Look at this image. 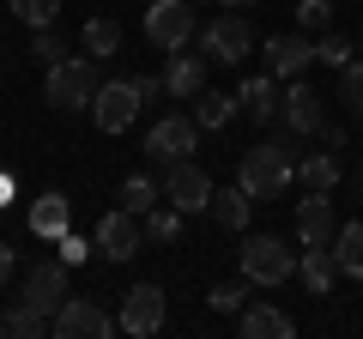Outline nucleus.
I'll list each match as a JSON object with an SVG mask.
<instances>
[{
    "instance_id": "obj_8",
    "label": "nucleus",
    "mask_w": 363,
    "mask_h": 339,
    "mask_svg": "<svg viewBox=\"0 0 363 339\" xmlns=\"http://www.w3.org/2000/svg\"><path fill=\"white\" fill-rule=\"evenodd\" d=\"M194 145H200L194 116H157L145 133V157H157V164H182V157H194Z\"/></svg>"
},
{
    "instance_id": "obj_15",
    "label": "nucleus",
    "mask_w": 363,
    "mask_h": 339,
    "mask_svg": "<svg viewBox=\"0 0 363 339\" xmlns=\"http://www.w3.org/2000/svg\"><path fill=\"white\" fill-rule=\"evenodd\" d=\"M297 236H303V243H321V248H333V236H339L333 200L315 194V188H309V200H297Z\"/></svg>"
},
{
    "instance_id": "obj_4",
    "label": "nucleus",
    "mask_w": 363,
    "mask_h": 339,
    "mask_svg": "<svg viewBox=\"0 0 363 339\" xmlns=\"http://www.w3.org/2000/svg\"><path fill=\"white\" fill-rule=\"evenodd\" d=\"M145 37H152V49H164V55L188 49V43L200 37L194 6H188V0H152V6H145Z\"/></svg>"
},
{
    "instance_id": "obj_9",
    "label": "nucleus",
    "mask_w": 363,
    "mask_h": 339,
    "mask_svg": "<svg viewBox=\"0 0 363 339\" xmlns=\"http://www.w3.org/2000/svg\"><path fill=\"white\" fill-rule=\"evenodd\" d=\"M91 243H97V255H104L109 267H121V261H133V255H140L145 230H140V218H133L128 206H116V212H104V218H97V236H91Z\"/></svg>"
},
{
    "instance_id": "obj_1",
    "label": "nucleus",
    "mask_w": 363,
    "mask_h": 339,
    "mask_svg": "<svg viewBox=\"0 0 363 339\" xmlns=\"http://www.w3.org/2000/svg\"><path fill=\"white\" fill-rule=\"evenodd\" d=\"M297 133H279V140H260L242 152L236 164V182L248 188V200H279L291 182H297Z\"/></svg>"
},
{
    "instance_id": "obj_2",
    "label": "nucleus",
    "mask_w": 363,
    "mask_h": 339,
    "mask_svg": "<svg viewBox=\"0 0 363 339\" xmlns=\"http://www.w3.org/2000/svg\"><path fill=\"white\" fill-rule=\"evenodd\" d=\"M43 97H49L61 116L91 109V97H97V61H91V55H61V61L49 67V79H43Z\"/></svg>"
},
{
    "instance_id": "obj_38",
    "label": "nucleus",
    "mask_w": 363,
    "mask_h": 339,
    "mask_svg": "<svg viewBox=\"0 0 363 339\" xmlns=\"http://www.w3.org/2000/svg\"><path fill=\"white\" fill-rule=\"evenodd\" d=\"M13 194H18V176H13V170H0V206H13Z\"/></svg>"
},
{
    "instance_id": "obj_29",
    "label": "nucleus",
    "mask_w": 363,
    "mask_h": 339,
    "mask_svg": "<svg viewBox=\"0 0 363 339\" xmlns=\"http://www.w3.org/2000/svg\"><path fill=\"white\" fill-rule=\"evenodd\" d=\"M248 297H255V285H248V279H230V285H212L206 291V309L212 315H242Z\"/></svg>"
},
{
    "instance_id": "obj_30",
    "label": "nucleus",
    "mask_w": 363,
    "mask_h": 339,
    "mask_svg": "<svg viewBox=\"0 0 363 339\" xmlns=\"http://www.w3.org/2000/svg\"><path fill=\"white\" fill-rule=\"evenodd\" d=\"M339 104H345L351 121H363V61H345V67H339Z\"/></svg>"
},
{
    "instance_id": "obj_11",
    "label": "nucleus",
    "mask_w": 363,
    "mask_h": 339,
    "mask_svg": "<svg viewBox=\"0 0 363 339\" xmlns=\"http://www.w3.org/2000/svg\"><path fill=\"white\" fill-rule=\"evenodd\" d=\"M164 315H169V303H164V285H133L128 297H121V333H133V339H152L157 327H164Z\"/></svg>"
},
{
    "instance_id": "obj_36",
    "label": "nucleus",
    "mask_w": 363,
    "mask_h": 339,
    "mask_svg": "<svg viewBox=\"0 0 363 339\" xmlns=\"http://www.w3.org/2000/svg\"><path fill=\"white\" fill-rule=\"evenodd\" d=\"M133 91H140V104H157V91H164V79H157V73H133Z\"/></svg>"
},
{
    "instance_id": "obj_25",
    "label": "nucleus",
    "mask_w": 363,
    "mask_h": 339,
    "mask_svg": "<svg viewBox=\"0 0 363 339\" xmlns=\"http://www.w3.org/2000/svg\"><path fill=\"white\" fill-rule=\"evenodd\" d=\"M248 206H255V200H248L242 182H236V188H212V218H218L224 230H242V224H248Z\"/></svg>"
},
{
    "instance_id": "obj_5",
    "label": "nucleus",
    "mask_w": 363,
    "mask_h": 339,
    "mask_svg": "<svg viewBox=\"0 0 363 339\" xmlns=\"http://www.w3.org/2000/svg\"><path fill=\"white\" fill-rule=\"evenodd\" d=\"M194 43H200V55H206V61H218V67H236L248 49H255V30H248V18L236 13V6H224V13L212 18V25L200 30Z\"/></svg>"
},
{
    "instance_id": "obj_6",
    "label": "nucleus",
    "mask_w": 363,
    "mask_h": 339,
    "mask_svg": "<svg viewBox=\"0 0 363 339\" xmlns=\"http://www.w3.org/2000/svg\"><path fill=\"white\" fill-rule=\"evenodd\" d=\"M164 200L176 212H212V176L194 164V157H182V164H164Z\"/></svg>"
},
{
    "instance_id": "obj_24",
    "label": "nucleus",
    "mask_w": 363,
    "mask_h": 339,
    "mask_svg": "<svg viewBox=\"0 0 363 339\" xmlns=\"http://www.w3.org/2000/svg\"><path fill=\"white\" fill-rule=\"evenodd\" d=\"M333 261H339V279H363V218L357 224H339Z\"/></svg>"
},
{
    "instance_id": "obj_26",
    "label": "nucleus",
    "mask_w": 363,
    "mask_h": 339,
    "mask_svg": "<svg viewBox=\"0 0 363 339\" xmlns=\"http://www.w3.org/2000/svg\"><path fill=\"white\" fill-rule=\"evenodd\" d=\"M157 200H164V182H152V176H128V182H121V194H116V206H128L133 218H145Z\"/></svg>"
},
{
    "instance_id": "obj_22",
    "label": "nucleus",
    "mask_w": 363,
    "mask_h": 339,
    "mask_svg": "<svg viewBox=\"0 0 363 339\" xmlns=\"http://www.w3.org/2000/svg\"><path fill=\"white\" fill-rule=\"evenodd\" d=\"M297 176H303V188H315V194H333L345 170H339L333 152H303V157H297Z\"/></svg>"
},
{
    "instance_id": "obj_33",
    "label": "nucleus",
    "mask_w": 363,
    "mask_h": 339,
    "mask_svg": "<svg viewBox=\"0 0 363 339\" xmlns=\"http://www.w3.org/2000/svg\"><path fill=\"white\" fill-rule=\"evenodd\" d=\"M297 30H333V0H297Z\"/></svg>"
},
{
    "instance_id": "obj_39",
    "label": "nucleus",
    "mask_w": 363,
    "mask_h": 339,
    "mask_svg": "<svg viewBox=\"0 0 363 339\" xmlns=\"http://www.w3.org/2000/svg\"><path fill=\"white\" fill-rule=\"evenodd\" d=\"M321 145H327V152H339V145H345V128H327V121H321Z\"/></svg>"
},
{
    "instance_id": "obj_18",
    "label": "nucleus",
    "mask_w": 363,
    "mask_h": 339,
    "mask_svg": "<svg viewBox=\"0 0 363 339\" xmlns=\"http://www.w3.org/2000/svg\"><path fill=\"white\" fill-rule=\"evenodd\" d=\"M236 333L242 339H291L297 321H291L285 309H272V303H248V309L236 315Z\"/></svg>"
},
{
    "instance_id": "obj_14",
    "label": "nucleus",
    "mask_w": 363,
    "mask_h": 339,
    "mask_svg": "<svg viewBox=\"0 0 363 339\" xmlns=\"http://www.w3.org/2000/svg\"><path fill=\"white\" fill-rule=\"evenodd\" d=\"M279 121H285L297 140H309V133H321V91L315 85H303V79H291L285 91V109H279Z\"/></svg>"
},
{
    "instance_id": "obj_34",
    "label": "nucleus",
    "mask_w": 363,
    "mask_h": 339,
    "mask_svg": "<svg viewBox=\"0 0 363 339\" xmlns=\"http://www.w3.org/2000/svg\"><path fill=\"white\" fill-rule=\"evenodd\" d=\"M55 248H61V261H67V267H85L91 255H97V243H85V236H73V230L55 236Z\"/></svg>"
},
{
    "instance_id": "obj_35",
    "label": "nucleus",
    "mask_w": 363,
    "mask_h": 339,
    "mask_svg": "<svg viewBox=\"0 0 363 339\" xmlns=\"http://www.w3.org/2000/svg\"><path fill=\"white\" fill-rule=\"evenodd\" d=\"M30 55H37L43 67H55V61H61V55H67V49H61V37H55V25H43L37 37H30Z\"/></svg>"
},
{
    "instance_id": "obj_23",
    "label": "nucleus",
    "mask_w": 363,
    "mask_h": 339,
    "mask_svg": "<svg viewBox=\"0 0 363 339\" xmlns=\"http://www.w3.org/2000/svg\"><path fill=\"white\" fill-rule=\"evenodd\" d=\"M0 333H13V339H37V333H55V321L37 309V303L18 297L13 309H0Z\"/></svg>"
},
{
    "instance_id": "obj_32",
    "label": "nucleus",
    "mask_w": 363,
    "mask_h": 339,
    "mask_svg": "<svg viewBox=\"0 0 363 339\" xmlns=\"http://www.w3.org/2000/svg\"><path fill=\"white\" fill-rule=\"evenodd\" d=\"M315 61H321V67H333V73H339V67L351 61V43L339 37V30H321V37H315Z\"/></svg>"
},
{
    "instance_id": "obj_10",
    "label": "nucleus",
    "mask_w": 363,
    "mask_h": 339,
    "mask_svg": "<svg viewBox=\"0 0 363 339\" xmlns=\"http://www.w3.org/2000/svg\"><path fill=\"white\" fill-rule=\"evenodd\" d=\"M49 321H55V339H109L121 327V321H109V309H97L91 297H67Z\"/></svg>"
},
{
    "instance_id": "obj_27",
    "label": "nucleus",
    "mask_w": 363,
    "mask_h": 339,
    "mask_svg": "<svg viewBox=\"0 0 363 339\" xmlns=\"http://www.w3.org/2000/svg\"><path fill=\"white\" fill-rule=\"evenodd\" d=\"M85 55H97V61L121 55V25L116 18H85Z\"/></svg>"
},
{
    "instance_id": "obj_7",
    "label": "nucleus",
    "mask_w": 363,
    "mask_h": 339,
    "mask_svg": "<svg viewBox=\"0 0 363 339\" xmlns=\"http://www.w3.org/2000/svg\"><path fill=\"white\" fill-rule=\"evenodd\" d=\"M140 91H133V79H109V85H97V97H91V121L104 133H128L133 121H140Z\"/></svg>"
},
{
    "instance_id": "obj_12",
    "label": "nucleus",
    "mask_w": 363,
    "mask_h": 339,
    "mask_svg": "<svg viewBox=\"0 0 363 339\" xmlns=\"http://www.w3.org/2000/svg\"><path fill=\"white\" fill-rule=\"evenodd\" d=\"M18 297L37 303L43 315H55L67 303V261H30L25 267V285H18Z\"/></svg>"
},
{
    "instance_id": "obj_20",
    "label": "nucleus",
    "mask_w": 363,
    "mask_h": 339,
    "mask_svg": "<svg viewBox=\"0 0 363 339\" xmlns=\"http://www.w3.org/2000/svg\"><path fill=\"white\" fill-rule=\"evenodd\" d=\"M67 218H73V206H67V194H61V188H49V194H43L37 206H30V230H37V236H49V243H55V236H67Z\"/></svg>"
},
{
    "instance_id": "obj_41",
    "label": "nucleus",
    "mask_w": 363,
    "mask_h": 339,
    "mask_svg": "<svg viewBox=\"0 0 363 339\" xmlns=\"http://www.w3.org/2000/svg\"><path fill=\"white\" fill-rule=\"evenodd\" d=\"M0 339H6V333H0Z\"/></svg>"
},
{
    "instance_id": "obj_28",
    "label": "nucleus",
    "mask_w": 363,
    "mask_h": 339,
    "mask_svg": "<svg viewBox=\"0 0 363 339\" xmlns=\"http://www.w3.org/2000/svg\"><path fill=\"white\" fill-rule=\"evenodd\" d=\"M182 218H188V212H176V206L164 200V206H152V212L140 218V230H145V243H176V236H182Z\"/></svg>"
},
{
    "instance_id": "obj_13",
    "label": "nucleus",
    "mask_w": 363,
    "mask_h": 339,
    "mask_svg": "<svg viewBox=\"0 0 363 339\" xmlns=\"http://www.w3.org/2000/svg\"><path fill=\"white\" fill-rule=\"evenodd\" d=\"M309 61H315L309 30H279V37H267V73H279V79H303V73H309Z\"/></svg>"
},
{
    "instance_id": "obj_40",
    "label": "nucleus",
    "mask_w": 363,
    "mask_h": 339,
    "mask_svg": "<svg viewBox=\"0 0 363 339\" xmlns=\"http://www.w3.org/2000/svg\"><path fill=\"white\" fill-rule=\"evenodd\" d=\"M218 6H236V13H242V6H260V0H218Z\"/></svg>"
},
{
    "instance_id": "obj_19",
    "label": "nucleus",
    "mask_w": 363,
    "mask_h": 339,
    "mask_svg": "<svg viewBox=\"0 0 363 339\" xmlns=\"http://www.w3.org/2000/svg\"><path fill=\"white\" fill-rule=\"evenodd\" d=\"M236 116H242V97H230V91H200L194 97V121L206 133H224Z\"/></svg>"
},
{
    "instance_id": "obj_37",
    "label": "nucleus",
    "mask_w": 363,
    "mask_h": 339,
    "mask_svg": "<svg viewBox=\"0 0 363 339\" xmlns=\"http://www.w3.org/2000/svg\"><path fill=\"white\" fill-rule=\"evenodd\" d=\"M13 267H18V248L0 243V285H13Z\"/></svg>"
},
{
    "instance_id": "obj_16",
    "label": "nucleus",
    "mask_w": 363,
    "mask_h": 339,
    "mask_svg": "<svg viewBox=\"0 0 363 339\" xmlns=\"http://www.w3.org/2000/svg\"><path fill=\"white\" fill-rule=\"evenodd\" d=\"M164 91L169 97H182V104H194L200 91H206V55H169V67H164Z\"/></svg>"
},
{
    "instance_id": "obj_21",
    "label": "nucleus",
    "mask_w": 363,
    "mask_h": 339,
    "mask_svg": "<svg viewBox=\"0 0 363 339\" xmlns=\"http://www.w3.org/2000/svg\"><path fill=\"white\" fill-rule=\"evenodd\" d=\"M333 279H339L333 248H321V243H303V285H309L315 297H327V291H333Z\"/></svg>"
},
{
    "instance_id": "obj_17",
    "label": "nucleus",
    "mask_w": 363,
    "mask_h": 339,
    "mask_svg": "<svg viewBox=\"0 0 363 339\" xmlns=\"http://www.w3.org/2000/svg\"><path fill=\"white\" fill-rule=\"evenodd\" d=\"M242 116H255V121H279V109H285V91H279V73H255V79H242Z\"/></svg>"
},
{
    "instance_id": "obj_3",
    "label": "nucleus",
    "mask_w": 363,
    "mask_h": 339,
    "mask_svg": "<svg viewBox=\"0 0 363 339\" xmlns=\"http://www.w3.org/2000/svg\"><path fill=\"white\" fill-rule=\"evenodd\" d=\"M297 273V255H291L285 236H248L242 243V279L248 285H285V279Z\"/></svg>"
},
{
    "instance_id": "obj_31",
    "label": "nucleus",
    "mask_w": 363,
    "mask_h": 339,
    "mask_svg": "<svg viewBox=\"0 0 363 339\" xmlns=\"http://www.w3.org/2000/svg\"><path fill=\"white\" fill-rule=\"evenodd\" d=\"M13 18H18V25H30V30H43V25L61 18V0H13Z\"/></svg>"
}]
</instances>
